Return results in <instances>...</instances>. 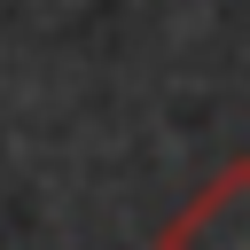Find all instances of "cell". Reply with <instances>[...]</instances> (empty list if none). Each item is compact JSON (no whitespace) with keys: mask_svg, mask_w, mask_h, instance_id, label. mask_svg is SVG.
Wrapping results in <instances>:
<instances>
[{"mask_svg":"<svg viewBox=\"0 0 250 250\" xmlns=\"http://www.w3.org/2000/svg\"><path fill=\"white\" fill-rule=\"evenodd\" d=\"M156 250H250V156H234L227 172H211L188 211L164 219Z\"/></svg>","mask_w":250,"mask_h":250,"instance_id":"cell-1","label":"cell"}]
</instances>
